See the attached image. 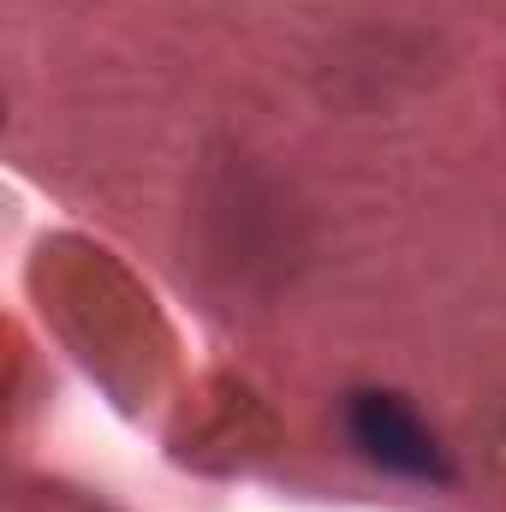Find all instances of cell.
Instances as JSON below:
<instances>
[{
  "label": "cell",
  "mask_w": 506,
  "mask_h": 512,
  "mask_svg": "<svg viewBox=\"0 0 506 512\" xmlns=\"http://www.w3.org/2000/svg\"><path fill=\"white\" fill-rule=\"evenodd\" d=\"M346 429H352V441L376 459L381 471L423 477V483H447V453H441L435 429H429L399 393L358 387V393L346 399Z\"/></svg>",
  "instance_id": "6da1fadb"
}]
</instances>
